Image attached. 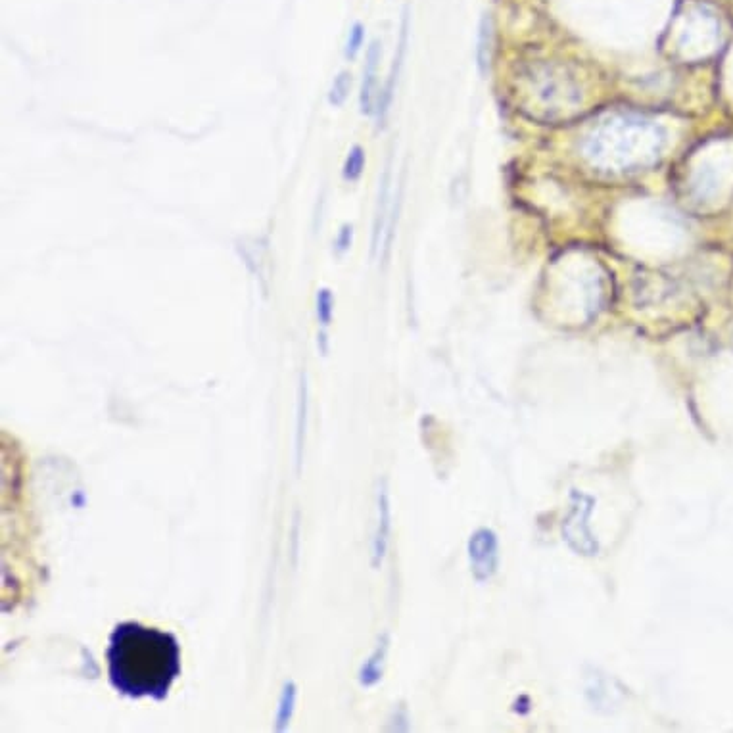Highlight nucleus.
Instances as JSON below:
<instances>
[{
	"label": "nucleus",
	"mask_w": 733,
	"mask_h": 733,
	"mask_svg": "<svg viewBox=\"0 0 733 733\" xmlns=\"http://www.w3.org/2000/svg\"><path fill=\"white\" fill-rule=\"evenodd\" d=\"M108 678L121 695L164 699L181 674V645L169 632L121 622L106 649Z\"/></svg>",
	"instance_id": "f257e3e1"
},
{
	"label": "nucleus",
	"mask_w": 733,
	"mask_h": 733,
	"mask_svg": "<svg viewBox=\"0 0 733 733\" xmlns=\"http://www.w3.org/2000/svg\"><path fill=\"white\" fill-rule=\"evenodd\" d=\"M664 135L661 127L638 118L609 119L593 133L588 156L603 166H641L659 158Z\"/></svg>",
	"instance_id": "f03ea898"
},
{
	"label": "nucleus",
	"mask_w": 733,
	"mask_h": 733,
	"mask_svg": "<svg viewBox=\"0 0 733 733\" xmlns=\"http://www.w3.org/2000/svg\"><path fill=\"white\" fill-rule=\"evenodd\" d=\"M593 505L595 499L584 492L572 490L570 494V511H568L567 519L563 522V536L568 547L576 553V555H584V557H593L599 553V544L595 540L592 532Z\"/></svg>",
	"instance_id": "7ed1b4c3"
},
{
	"label": "nucleus",
	"mask_w": 733,
	"mask_h": 733,
	"mask_svg": "<svg viewBox=\"0 0 733 733\" xmlns=\"http://www.w3.org/2000/svg\"><path fill=\"white\" fill-rule=\"evenodd\" d=\"M469 563L473 578L478 584H486L496 576L499 568V540L492 528H478L469 538Z\"/></svg>",
	"instance_id": "20e7f679"
},
{
	"label": "nucleus",
	"mask_w": 733,
	"mask_h": 733,
	"mask_svg": "<svg viewBox=\"0 0 733 733\" xmlns=\"http://www.w3.org/2000/svg\"><path fill=\"white\" fill-rule=\"evenodd\" d=\"M407 43H409V10L405 8L403 10L402 27H400V41H398V47H396V56H394V62H392V68H390L388 81H386L384 89L380 91L379 100H377L375 116L379 119L380 125H384V121L390 114L392 102H394V93H396L398 79H400V73H402L403 60H405V54H407Z\"/></svg>",
	"instance_id": "39448f33"
},
{
	"label": "nucleus",
	"mask_w": 733,
	"mask_h": 733,
	"mask_svg": "<svg viewBox=\"0 0 733 733\" xmlns=\"http://www.w3.org/2000/svg\"><path fill=\"white\" fill-rule=\"evenodd\" d=\"M382 45L379 39L373 41L365 56V68H363V79L359 89V108L363 116H375L377 112V100H379V66L382 58Z\"/></svg>",
	"instance_id": "423d86ee"
},
{
	"label": "nucleus",
	"mask_w": 733,
	"mask_h": 733,
	"mask_svg": "<svg viewBox=\"0 0 733 733\" xmlns=\"http://www.w3.org/2000/svg\"><path fill=\"white\" fill-rule=\"evenodd\" d=\"M390 189H392V162L388 160L386 167L382 171L379 183V198H377V208H375V219H373V237H371V256L375 258L382 250V240L386 233V225H388V217H390Z\"/></svg>",
	"instance_id": "0eeeda50"
},
{
	"label": "nucleus",
	"mask_w": 733,
	"mask_h": 733,
	"mask_svg": "<svg viewBox=\"0 0 733 733\" xmlns=\"http://www.w3.org/2000/svg\"><path fill=\"white\" fill-rule=\"evenodd\" d=\"M492 56H494V20L490 14H484L478 24L476 48H474L476 70L482 77L488 75V71L492 68Z\"/></svg>",
	"instance_id": "6e6552de"
},
{
	"label": "nucleus",
	"mask_w": 733,
	"mask_h": 733,
	"mask_svg": "<svg viewBox=\"0 0 733 733\" xmlns=\"http://www.w3.org/2000/svg\"><path fill=\"white\" fill-rule=\"evenodd\" d=\"M365 166H367L365 148L359 146V144H355V146L350 148V152H348V156L344 160V167H342L344 181H348V183L359 181L361 175H363V171H365Z\"/></svg>",
	"instance_id": "1a4fd4ad"
},
{
	"label": "nucleus",
	"mask_w": 733,
	"mask_h": 733,
	"mask_svg": "<svg viewBox=\"0 0 733 733\" xmlns=\"http://www.w3.org/2000/svg\"><path fill=\"white\" fill-rule=\"evenodd\" d=\"M350 93H352V73L350 71H340L332 79L331 91H329V104L334 106V108L344 106Z\"/></svg>",
	"instance_id": "9d476101"
},
{
	"label": "nucleus",
	"mask_w": 733,
	"mask_h": 733,
	"mask_svg": "<svg viewBox=\"0 0 733 733\" xmlns=\"http://www.w3.org/2000/svg\"><path fill=\"white\" fill-rule=\"evenodd\" d=\"M363 45H365V25L355 22L352 29H350V33H348V41H346V48H344L346 60H355Z\"/></svg>",
	"instance_id": "9b49d317"
},
{
	"label": "nucleus",
	"mask_w": 733,
	"mask_h": 733,
	"mask_svg": "<svg viewBox=\"0 0 733 733\" xmlns=\"http://www.w3.org/2000/svg\"><path fill=\"white\" fill-rule=\"evenodd\" d=\"M352 244H354V225L352 223H344L340 227L338 235L334 238V254L342 258L344 254L350 252Z\"/></svg>",
	"instance_id": "f8f14e48"
},
{
	"label": "nucleus",
	"mask_w": 733,
	"mask_h": 733,
	"mask_svg": "<svg viewBox=\"0 0 733 733\" xmlns=\"http://www.w3.org/2000/svg\"><path fill=\"white\" fill-rule=\"evenodd\" d=\"M332 311H334V298L329 288H321L317 294V315L321 319L323 325H329L332 319Z\"/></svg>",
	"instance_id": "ddd939ff"
}]
</instances>
